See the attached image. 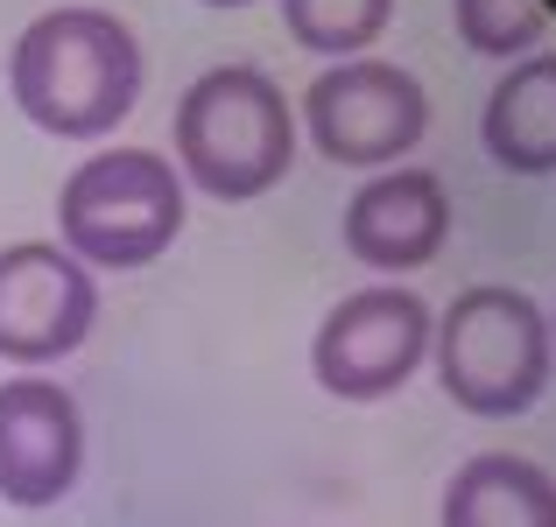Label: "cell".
<instances>
[{"mask_svg": "<svg viewBox=\"0 0 556 527\" xmlns=\"http://www.w3.org/2000/svg\"><path fill=\"white\" fill-rule=\"evenodd\" d=\"M388 22H394V0H282V28L296 36V50L331 56V64L374 50Z\"/></svg>", "mask_w": 556, "mask_h": 527, "instance_id": "7c38bea8", "label": "cell"}, {"mask_svg": "<svg viewBox=\"0 0 556 527\" xmlns=\"http://www.w3.org/2000/svg\"><path fill=\"white\" fill-rule=\"evenodd\" d=\"M437 527H556V478L515 450H479L451 472Z\"/></svg>", "mask_w": 556, "mask_h": 527, "instance_id": "8fae6325", "label": "cell"}, {"mask_svg": "<svg viewBox=\"0 0 556 527\" xmlns=\"http://www.w3.org/2000/svg\"><path fill=\"white\" fill-rule=\"evenodd\" d=\"M169 141H177V176L218 204L268 197L296 169V113L282 85L254 64H218L190 78Z\"/></svg>", "mask_w": 556, "mask_h": 527, "instance_id": "7a4b0ae2", "label": "cell"}, {"mask_svg": "<svg viewBox=\"0 0 556 527\" xmlns=\"http://www.w3.org/2000/svg\"><path fill=\"white\" fill-rule=\"evenodd\" d=\"M141 42L106 8H50L14 36L8 92L28 127L56 141H99L135 113L141 99Z\"/></svg>", "mask_w": 556, "mask_h": 527, "instance_id": "6da1fadb", "label": "cell"}, {"mask_svg": "<svg viewBox=\"0 0 556 527\" xmlns=\"http://www.w3.org/2000/svg\"><path fill=\"white\" fill-rule=\"evenodd\" d=\"M204 8H254V0H204Z\"/></svg>", "mask_w": 556, "mask_h": 527, "instance_id": "5bb4252c", "label": "cell"}, {"mask_svg": "<svg viewBox=\"0 0 556 527\" xmlns=\"http://www.w3.org/2000/svg\"><path fill=\"white\" fill-rule=\"evenodd\" d=\"M64 254L92 274H135L163 260L184 232V176L155 149H99L56 190Z\"/></svg>", "mask_w": 556, "mask_h": 527, "instance_id": "277c9868", "label": "cell"}, {"mask_svg": "<svg viewBox=\"0 0 556 527\" xmlns=\"http://www.w3.org/2000/svg\"><path fill=\"white\" fill-rule=\"evenodd\" d=\"M451 22H458V42L472 56H501V64L535 56L549 36L543 0H451Z\"/></svg>", "mask_w": 556, "mask_h": 527, "instance_id": "4fadbf2b", "label": "cell"}, {"mask_svg": "<svg viewBox=\"0 0 556 527\" xmlns=\"http://www.w3.org/2000/svg\"><path fill=\"white\" fill-rule=\"evenodd\" d=\"M430 359H437V387L451 394V408H465L479 422H507L543 401L556 373V338L529 288L472 282L437 317Z\"/></svg>", "mask_w": 556, "mask_h": 527, "instance_id": "3957f363", "label": "cell"}, {"mask_svg": "<svg viewBox=\"0 0 556 527\" xmlns=\"http://www.w3.org/2000/svg\"><path fill=\"white\" fill-rule=\"evenodd\" d=\"M430 303L402 282H367L325 310L311 338V373L331 401H388L430 359Z\"/></svg>", "mask_w": 556, "mask_h": 527, "instance_id": "8992f818", "label": "cell"}, {"mask_svg": "<svg viewBox=\"0 0 556 527\" xmlns=\"http://www.w3.org/2000/svg\"><path fill=\"white\" fill-rule=\"evenodd\" d=\"M430 127V92L416 70L388 56H345L325 64L303 92V134L339 169H394Z\"/></svg>", "mask_w": 556, "mask_h": 527, "instance_id": "5b68a950", "label": "cell"}, {"mask_svg": "<svg viewBox=\"0 0 556 527\" xmlns=\"http://www.w3.org/2000/svg\"><path fill=\"white\" fill-rule=\"evenodd\" d=\"M99 324V282L56 240L0 246V359L42 373L71 359Z\"/></svg>", "mask_w": 556, "mask_h": 527, "instance_id": "52a82bcc", "label": "cell"}, {"mask_svg": "<svg viewBox=\"0 0 556 527\" xmlns=\"http://www.w3.org/2000/svg\"><path fill=\"white\" fill-rule=\"evenodd\" d=\"M479 141L507 176H556V50H535L493 78Z\"/></svg>", "mask_w": 556, "mask_h": 527, "instance_id": "30bf717a", "label": "cell"}, {"mask_svg": "<svg viewBox=\"0 0 556 527\" xmlns=\"http://www.w3.org/2000/svg\"><path fill=\"white\" fill-rule=\"evenodd\" d=\"M451 240V190L437 169H374L345 204V254L374 274H416Z\"/></svg>", "mask_w": 556, "mask_h": 527, "instance_id": "9c48e42d", "label": "cell"}, {"mask_svg": "<svg viewBox=\"0 0 556 527\" xmlns=\"http://www.w3.org/2000/svg\"><path fill=\"white\" fill-rule=\"evenodd\" d=\"M549 338H556V317H549Z\"/></svg>", "mask_w": 556, "mask_h": 527, "instance_id": "9a60e30c", "label": "cell"}, {"mask_svg": "<svg viewBox=\"0 0 556 527\" xmlns=\"http://www.w3.org/2000/svg\"><path fill=\"white\" fill-rule=\"evenodd\" d=\"M85 478V415L78 394L56 387L50 373L0 380V500L14 514L71 500Z\"/></svg>", "mask_w": 556, "mask_h": 527, "instance_id": "ba28073f", "label": "cell"}]
</instances>
